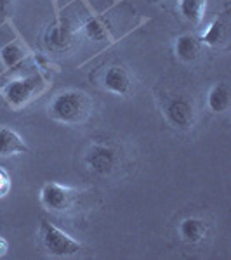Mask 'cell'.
I'll use <instances>...</instances> for the list:
<instances>
[{
	"label": "cell",
	"instance_id": "1",
	"mask_svg": "<svg viewBox=\"0 0 231 260\" xmlns=\"http://www.w3.org/2000/svg\"><path fill=\"white\" fill-rule=\"evenodd\" d=\"M49 116L63 125H80L89 118L92 101L80 89H66L57 92L47 106Z\"/></svg>",
	"mask_w": 231,
	"mask_h": 260
},
{
	"label": "cell",
	"instance_id": "2",
	"mask_svg": "<svg viewBox=\"0 0 231 260\" xmlns=\"http://www.w3.org/2000/svg\"><path fill=\"white\" fill-rule=\"evenodd\" d=\"M39 236L44 250L47 251L50 257L56 258H66L80 253L83 250V245L77 241L73 236L65 233L61 228L54 225L49 220H40L39 225Z\"/></svg>",
	"mask_w": 231,
	"mask_h": 260
},
{
	"label": "cell",
	"instance_id": "3",
	"mask_svg": "<svg viewBox=\"0 0 231 260\" xmlns=\"http://www.w3.org/2000/svg\"><path fill=\"white\" fill-rule=\"evenodd\" d=\"M87 170L98 177H110L120 169L122 165V153L117 146L110 142H94L87 149L83 158Z\"/></svg>",
	"mask_w": 231,
	"mask_h": 260
},
{
	"label": "cell",
	"instance_id": "4",
	"mask_svg": "<svg viewBox=\"0 0 231 260\" xmlns=\"http://www.w3.org/2000/svg\"><path fill=\"white\" fill-rule=\"evenodd\" d=\"M45 89V80L40 75H28V77L14 78L4 87L2 94L6 103L9 104L14 111L26 106L30 101H33L42 90Z\"/></svg>",
	"mask_w": 231,
	"mask_h": 260
},
{
	"label": "cell",
	"instance_id": "5",
	"mask_svg": "<svg viewBox=\"0 0 231 260\" xmlns=\"http://www.w3.org/2000/svg\"><path fill=\"white\" fill-rule=\"evenodd\" d=\"M162 113L170 127L178 130H191L196 123L195 103L186 94H170L163 99Z\"/></svg>",
	"mask_w": 231,
	"mask_h": 260
},
{
	"label": "cell",
	"instance_id": "6",
	"mask_svg": "<svg viewBox=\"0 0 231 260\" xmlns=\"http://www.w3.org/2000/svg\"><path fill=\"white\" fill-rule=\"evenodd\" d=\"M40 203L45 210L54 213H66L77 201V191L60 182H45L40 189Z\"/></svg>",
	"mask_w": 231,
	"mask_h": 260
},
{
	"label": "cell",
	"instance_id": "7",
	"mask_svg": "<svg viewBox=\"0 0 231 260\" xmlns=\"http://www.w3.org/2000/svg\"><path fill=\"white\" fill-rule=\"evenodd\" d=\"M75 35H77V31H75V26L70 19H56L45 30L44 42L52 52H66L73 47Z\"/></svg>",
	"mask_w": 231,
	"mask_h": 260
},
{
	"label": "cell",
	"instance_id": "8",
	"mask_svg": "<svg viewBox=\"0 0 231 260\" xmlns=\"http://www.w3.org/2000/svg\"><path fill=\"white\" fill-rule=\"evenodd\" d=\"M179 236L186 245H200L207 240L211 224L201 217H186L179 222Z\"/></svg>",
	"mask_w": 231,
	"mask_h": 260
},
{
	"label": "cell",
	"instance_id": "9",
	"mask_svg": "<svg viewBox=\"0 0 231 260\" xmlns=\"http://www.w3.org/2000/svg\"><path fill=\"white\" fill-rule=\"evenodd\" d=\"M103 85L106 87L111 94L117 95H129L132 92V78L129 71L122 66H110L103 73Z\"/></svg>",
	"mask_w": 231,
	"mask_h": 260
},
{
	"label": "cell",
	"instance_id": "10",
	"mask_svg": "<svg viewBox=\"0 0 231 260\" xmlns=\"http://www.w3.org/2000/svg\"><path fill=\"white\" fill-rule=\"evenodd\" d=\"M201 45H209V47H222L228 44L229 40V23L226 16H217L216 19L205 28V31L198 37Z\"/></svg>",
	"mask_w": 231,
	"mask_h": 260
},
{
	"label": "cell",
	"instance_id": "11",
	"mask_svg": "<svg viewBox=\"0 0 231 260\" xmlns=\"http://www.w3.org/2000/svg\"><path fill=\"white\" fill-rule=\"evenodd\" d=\"M201 42L193 33H183L174 40V56L183 62H195L201 54Z\"/></svg>",
	"mask_w": 231,
	"mask_h": 260
},
{
	"label": "cell",
	"instance_id": "12",
	"mask_svg": "<svg viewBox=\"0 0 231 260\" xmlns=\"http://www.w3.org/2000/svg\"><path fill=\"white\" fill-rule=\"evenodd\" d=\"M26 153H30V148H28V144L24 142L23 137L14 128L0 125V156L7 158Z\"/></svg>",
	"mask_w": 231,
	"mask_h": 260
},
{
	"label": "cell",
	"instance_id": "13",
	"mask_svg": "<svg viewBox=\"0 0 231 260\" xmlns=\"http://www.w3.org/2000/svg\"><path fill=\"white\" fill-rule=\"evenodd\" d=\"M229 104H231L229 87L226 83H216V85H212L207 95L209 110L216 113V115H221V113H226L229 110Z\"/></svg>",
	"mask_w": 231,
	"mask_h": 260
},
{
	"label": "cell",
	"instance_id": "14",
	"mask_svg": "<svg viewBox=\"0 0 231 260\" xmlns=\"http://www.w3.org/2000/svg\"><path fill=\"white\" fill-rule=\"evenodd\" d=\"M83 35L92 42H104L110 37V24L103 16H92L82 26Z\"/></svg>",
	"mask_w": 231,
	"mask_h": 260
},
{
	"label": "cell",
	"instance_id": "15",
	"mask_svg": "<svg viewBox=\"0 0 231 260\" xmlns=\"http://www.w3.org/2000/svg\"><path fill=\"white\" fill-rule=\"evenodd\" d=\"M207 0H179V12L191 24H200L205 18Z\"/></svg>",
	"mask_w": 231,
	"mask_h": 260
},
{
	"label": "cell",
	"instance_id": "16",
	"mask_svg": "<svg viewBox=\"0 0 231 260\" xmlns=\"http://www.w3.org/2000/svg\"><path fill=\"white\" fill-rule=\"evenodd\" d=\"M2 57H4V61H6V64L12 68V66H18L19 62L24 59V50L19 44L14 42V44H9L7 47H4Z\"/></svg>",
	"mask_w": 231,
	"mask_h": 260
},
{
	"label": "cell",
	"instance_id": "17",
	"mask_svg": "<svg viewBox=\"0 0 231 260\" xmlns=\"http://www.w3.org/2000/svg\"><path fill=\"white\" fill-rule=\"evenodd\" d=\"M9 191H11V177H9V174L0 167V198H4Z\"/></svg>",
	"mask_w": 231,
	"mask_h": 260
},
{
	"label": "cell",
	"instance_id": "18",
	"mask_svg": "<svg viewBox=\"0 0 231 260\" xmlns=\"http://www.w3.org/2000/svg\"><path fill=\"white\" fill-rule=\"evenodd\" d=\"M11 2L12 0H0V16H6L11 11Z\"/></svg>",
	"mask_w": 231,
	"mask_h": 260
},
{
	"label": "cell",
	"instance_id": "19",
	"mask_svg": "<svg viewBox=\"0 0 231 260\" xmlns=\"http://www.w3.org/2000/svg\"><path fill=\"white\" fill-rule=\"evenodd\" d=\"M7 250H9V243H7L6 238L0 236V257H4L7 253Z\"/></svg>",
	"mask_w": 231,
	"mask_h": 260
},
{
	"label": "cell",
	"instance_id": "20",
	"mask_svg": "<svg viewBox=\"0 0 231 260\" xmlns=\"http://www.w3.org/2000/svg\"><path fill=\"white\" fill-rule=\"evenodd\" d=\"M150 2H153V4H155V2H162V0H150Z\"/></svg>",
	"mask_w": 231,
	"mask_h": 260
}]
</instances>
